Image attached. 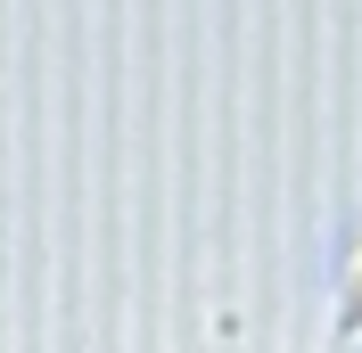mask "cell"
Wrapping results in <instances>:
<instances>
[{
  "label": "cell",
  "mask_w": 362,
  "mask_h": 353,
  "mask_svg": "<svg viewBox=\"0 0 362 353\" xmlns=\"http://www.w3.org/2000/svg\"><path fill=\"white\" fill-rule=\"evenodd\" d=\"M338 304H346V321H362V230L346 239V255H338Z\"/></svg>",
  "instance_id": "1"
}]
</instances>
